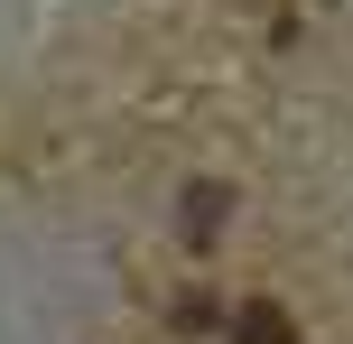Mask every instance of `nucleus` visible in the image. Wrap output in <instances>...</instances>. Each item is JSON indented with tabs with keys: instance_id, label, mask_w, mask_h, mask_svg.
<instances>
[{
	"instance_id": "f257e3e1",
	"label": "nucleus",
	"mask_w": 353,
	"mask_h": 344,
	"mask_svg": "<svg viewBox=\"0 0 353 344\" xmlns=\"http://www.w3.org/2000/svg\"><path fill=\"white\" fill-rule=\"evenodd\" d=\"M232 344H288V316H279V307L261 298V307H242V326H232Z\"/></svg>"
},
{
	"instance_id": "f03ea898",
	"label": "nucleus",
	"mask_w": 353,
	"mask_h": 344,
	"mask_svg": "<svg viewBox=\"0 0 353 344\" xmlns=\"http://www.w3.org/2000/svg\"><path fill=\"white\" fill-rule=\"evenodd\" d=\"M176 214H186V233H214V223H223V186H186Z\"/></svg>"
}]
</instances>
